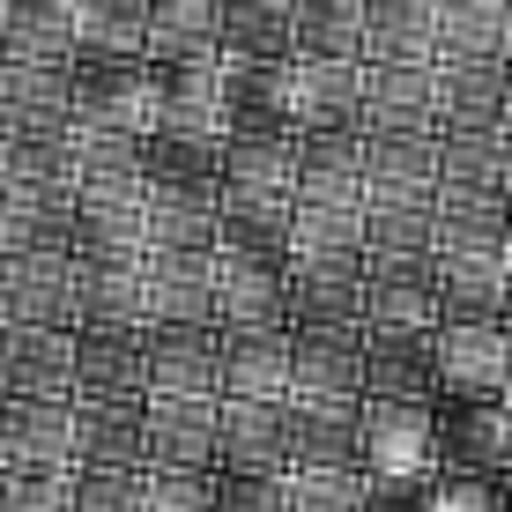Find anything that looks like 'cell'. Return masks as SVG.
Wrapping results in <instances>:
<instances>
[{"label": "cell", "mask_w": 512, "mask_h": 512, "mask_svg": "<svg viewBox=\"0 0 512 512\" xmlns=\"http://www.w3.org/2000/svg\"><path fill=\"white\" fill-rule=\"evenodd\" d=\"M67 119H82V127L97 134H156V119H164V67L156 60H75L67 67Z\"/></svg>", "instance_id": "6da1fadb"}, {"label": "cell", "mask_w": 512, "mask_h": 512, "mask_svg": "<svg viewBox=\"0 0 512 512\" xmlns=\"http://www.w3.org/2000/svg\"><path fill=\"white\" fill-rule=\"evenodd\" d=\"M431 386H438V401H505V386H512V327L438 320L431 327Z\"/></svg>", "instance_id": "7a4b0ae2"}, {"label": "cell", "mask_w": 512, "mask_h": 512, "mask_svg": "<svg viewBox=\"0 0 512 512\" xmlns=\"http://www.w3.org/2000/svg\"><path fill=\"white\" fill-rule=\"evenodd\" d=\"M0 468L8 475H75V394H8L0 401Z\"/></svg>", "instance_id": "3957f363"}, {"label": "cell", "mask_w": 512, "mask_h": 512, "mask_svg": "<svg viewBox=\"0 0 512 512\" xmlns=\"http://www.w3.org/2000/svg\"><path fill=\"white\" fill-rule=\"evenodd\" d=\"M208 327H290V282L268 253H208Z\"/></svg>", "instance_id": "277c9868"}, {"label": "cell", "mask_w": 512, "mask_h": 512, "mask_svg": "<svg viewBox=\"0 0 512 512\" xmlns=\"http://www.w3.org/2000/svg\"><path fill=\"white\" fill-rule=\"evenodd\" d=\"M357 475H431V401L357 394Z\"/></svg>", "instance_id": "5b68a950"}, {"label": "cell", "mask_w": 512, "mask_h": 512, "mask_svg": "<svg viewBox=\"0 0 512 512\" xmlns=\"http://www.w3.org/2000/svg\"><path fill=\"white\" fill-rule=\"evenodd\" d=\"M357 134H438V67L357 60Z\"/></svg>", "instance_id": "8992f818"}, {"label": "cell", "mask_w": 512, "mask_h": 512, "mask_svg": "<svg viewBox=\"0 0 512 512\" xmlns=\"http://www.w3.org/2000/svg\"><path fill=\"white\" fill-rule=\"evenodd\" d=\"M431 468L505 475L512 468V416H505V401H431Z\"/></svg>", "instance_id": "52a82bcc"}, {"label": "cell", "mask_w": 512, "mask_h": 512, "mask_svg": "<svg viewBox=\"0 0 512 512\" xmlns=\"http://www.w3.org/2000/svg\"><path fill=\"white\" fill-rule=\"evenodd\" d=\"M141 468H216V394H141Z\"/></svg>", "instance_id": "ba28073f"}, {"label": "cell", "mask_w": 512, "mask_h": 512, "mask_svg": "<svg viewBox=\"0 0 512 512\" xmlns=\"http://www.w3.org/2000/svg\"><path fill=\"white\" fill-rule=\"evenodd\" d=\"M364 327H438V253H364Z\"/></svg>", "instance_id": "9c48e42d"}, {"label": "cell", "mask_w": 512, "mask_h": 512, "mask_svg": "<svg viewBox=\"0 0 512 512\" xmlns=\"http://www.w3.org/2000/svg\"><path fill=\"white\" fill-rule=\"evenodd\" d=\"M364 327H290V401H357Z\"/></svg>", "instance_id": "30bf717a"}, {"label": "cell", "mask_w": 512, "mask_h": 512, "mask_svg": "<svg viewBox=\"0 0 512 512\" xmlns=\"http://www.w3.org/2000/svg\"><path fill=\"white\" fill-rule=\"evenodd\" d=\"M8 394H75V327H0V401Z\"/></svg>", "instance_id": "8fae6325"}, {"label": "cell", "mask_w": 512, "mask_h": 512, "mask_svg": "<svg viewBox=\"0 0 512 512\" xmlns=\"http://www.w3.org/2000/svg\"><path fill=\"white\" fill-rule=\"evenodd\" d=\"M149 327H75V394L82 401H141Z\"/></svg>", "instance_id": "7c38bea8"}, {"label": "cell", "mask_w": 512, "mask_h": 512, "mask_svg": "<svg viewBox=\"0 0 512 512\" xmlns=\"http://www.w3.org/2000/svg\"><path fill=\"white\" fill-rule=\"evenodd\" d=\"M290 327H364V260H282Z\"/></svg>", "instance_id": "4fadbf2b"}, {"label": "cell", "mask_w": 512, "mask_h": 512, "mask_svg": "<svg viewBox=\"0 0 512 512\" xmlns=\"http://www.w3.org/2000/svg\"><path fill=\"white\" fill-rule=\"evenodd\" d=\"M297 193V134H223L216 201H290Z\"/></svg>", "instance_id": "5bb4252c"}, {"label": "cell", "mask_w": 512, "mask_h": 512, "mask_svg": "<svg viewBox=\"0 0 512 512\" xmlns=\"http://www.w3.org/2000/svg\"><path fill=\"white\" fill-rule=\"evenodd\" d=\"M141 379H149V394H216V379H223V327H149Z\"/></svg>", "instance_id": "9a60e30c"}, {"label": "cell", "mask_w": 512, "mask_h": 512, "mask_svg": "<svg viewBox=\"0 0 512 512\" xmlns=\"http://www.w3.org/2000/svg\"><path fill=\"white\" fill-rule=\"evenodd\" d=\"M290 201L364 208V134H357V127L297 134V193H290Z\"/></svg>", "instance_id": "2e32d148"}, {"label": "cell", "mask_w": 512, "mask_h": 512, "mask_svg": "<svg viewBox=\"0 0 512 512\" xmlns=\"http://www.w3.org/2000/svg\"><path fill=\"white\" fill-rule=\"evenodd\" d=\"M438 201V134H364V208Z\"/></svg>", "instance_id": "e0dca14e"}, {"label": "cell", "mask_w": 512, "mask_h": 512, "mask_svg": "<svg viewBox=\"0 0 512 512\" xmlns=\"http://www.w3.org/2000/svg\"><path fill=\"white\" fill-rule=\"evenodd\" d=\"M223 401H290V327H231L223 334Z\"/></svg>", "instance_id": "ac0fdd59"}, {"label": "cell", "mask_w": 512, "mask_h": 512, "mask_svg": "<svg viewBox=\"0 0 512 512\" xmlns=\"http://www.w3.org/2000/svg\"><path fill=\"white\" fill-rule=\"evenodd\" d=\"M438 134H505V60H438Z\"/></svg>", "instance_id": "d6986e66"}, {"label": "cell", "mask_w": 512, "mask_h": 512, "mask_svg": "<svg viewBox=\"0 0 512 512\" xmlns=\"http://www.w3.org/2000/svg\"><path fill=\"white\" fill-rule=\"evenodd\" d=\"M171 134H231V67L216 60H171L164 67V119Z\"/></svg>", "instance_id": "ffe728a7"}, {"label": "cell", "mask_w": 512, "mask_h": 512, "mask_svg": "<svg viewBox=\"0 0 512 512\" xmlns=\"http://www.w3.org/2000/svg\"><path fill=\"white\" fill-rule=\"evenodd\" d=\"M438 320H512L505 253H438Z\"/></svg>", "instance_id": "44dd1931"}, {"label": "cell", "mask_w": 512, "mask_h": 512, "mask_svg": "<svg viewBox=\"0 0 512 512\" xmlns=\"http://www.w3.org/2000/svg\"><path fill=\"white\" fill-rule=\"evenodd\" d=\"M216 468L290 475V453H282V401H223L216 394Z\"/></svg>", "instance_id": "7402d4cb"}, {"label": "cell", "mask_w": 512, "mask_h": 512, "mask_svg": "<svg viewBox=\"0 0 512 512\" xmlns=\"http://www.w3.org/2000/svg\"><path fill=\"white\" fill-rule=\"evenodd\" d=\"M290 468H357V401H282Z\"/></svg>", "instance_id": "603a6c76"}, {"label": "cell", "mask_w": 512, "mask_h": 512, "mask_svg": "<svg viewBox=\"0 0 512 512\" xmlns=\"http://www.w3.org/2000/svg\"><path fill=\"white\" fill-rule=\"evenodd\" d=\"M290 127L297 134L357 127V60H305V52H290Z\"/></svg>", "instance_id": "cb8c5ba5"}, {"label": "cell", "mask_w": 512, "mask_h": 512, "mask_svg": "<svg viewBox=\"0 0 512 512\" xmlns=\"http://www.w3.org/2000/svg\"><path fill=\"white\" fill-rule=\"evenodd\" d=\"M141 52H149L156 67L216 60L223 52V0H149V8H141Z\"/></svg>", "instance_id": "d4e9b609"}, {"label": "cell", "mask_w": 512, "mask_h": 512, "mask_svg": "<svg viewBox=\"0 0 512 512\" xmlns=\"http://www.w3.org/2000/svg\"><path fill=\"white\" fill-rule=\"evenodd\" d=\"M357 60L438 67V0H364V52Z\"/></svg>", "instance_id": "484cf974"}, {"label": "cell", "mask_w": 512, "mask_h": 512, "mask_svg": "<svg viewBox=\"0 0 512 512\" xmlns=\"http://www.w3.org/2000/svg\"><path fill=\"white\" fill-rule=\"evenodd\" d=\"M364 394L438 401V386H431V334L423 327H364Z\"/></svg>", "instance_id": "4316f807"}, {"label": "cell", "mask_w": 512, "mask_h": 512, "mask_svg": "<svg viewBox=\"0 0 512 512\" xmlns=\"http://www.w3.org/2000/svg\"><path fill=\"white\" fill-rule=\"evenodd\" d=\"M216 171H223V134H141V179L164 193H193V201H216Z\"/></svg>", "instance_id": "83f0119b"}, {"label": "cell", "mask_w": 512, "mask_h": 512, "mask_svg": "<svg viewBox=\"0 0 512 512\" xmlns=\"http://www.w3.org/2000/svg\"><path fill=\"white\" fill-rule=\"evenodd\" d=\"M75 468H141V401L75 394Z\"/></svg>", "instance_id": "f1b7e54d"}, {"label": "cell", "mask_w": 512, "mask_h": 512, "mask_svg": "<svg viewBox=\"0 0 512 512\" xmlns=\"http://www.w3.org/2000/svg\"><path fill=\"white\" fill-rule=\"evenodd\" d=\"M0 60H15V67H75L67 0H8V23H0Z\"/></svg>", "instance_id": "f546056e"}, {"label": "cell", "mask_w": 512, "mask_h": 512, "mask_svg": "<svg viewBox=\"0 0 512 512\" xmlns=\"http://www.w3.org/2000/svg\"><path fill=\"white\" fill-rule=\"evenodd\" d=\"M141 8H149V0H67L75 60H134L141 52ZM141 60H149V52H141Z\"/></svg>", "instance_id": "4dcf8cb0"}, {"label": "cell", "mask_w": 512, "mask_h": 512, "mask_svg": "<svg viewBox=\"0 0 512 512\" xmlns=\"http://www.w3.org/2000/svg\"><path fill=\"white\" fill-rule=\"evenodd\" d=\"M282 260H364V208L290 201V245Z\"/></svg>", "instance_id": "1f68e13d"}, {"label": "cell", "mask_w": 512, "mask_h": 512, "mask_svg": "<svg viewBox=\"0 0 512 512\" xmlns=\"http://www.w3.org/2000/svg\"><path fill=\"white\" fill-rule=\"evenodd\" d=\"M290 52H305V60H357L364 52V0H297Z\"/></svg>", "instance_id": "d6a6232c"}, {"label": "cell", "mask_w": 512, "mask_h": 512, "mask_svg": "<svg viewBox=\"0 0 512 512\" xmlns=\"http://www.w3.org/2000/svg\"><path fill=\"white\" fill-rule=\"evenodd\" d=\"M505 208L498 193H438L431 216H438V253H498L505 245Z\"/></svg>", "instance_id": "836d02e7"}, {"label": "cell", "mask_w": 512, "mask_h": 512, "mask_svg": "<svg viewBox=\"0 0 512 512\" xmlns=\"http://www.w3.org/2000/svg\"><path fill=\"white\" fill-rule=\"evenodd\" d=\"M297 0H223V52L238 60H290Z\"/></svg>", "instance_id": "e575fe53"}, {"label": "cell", "mask_w": 512, "mask_h": 512, "mask_svg": "<svg viewBox=\"0 0 512 512\" xmlns=\"http://www.w3.org/2000/svg\"><path fill=\"white\" fill-rule=\"evenodd\" d=\"M438 193H498L505 201V134H438Z\"/></svg>", "instance_id": "d590c367"}, {"label": "cell", "mask_w": 512, "mask_h": 512, "mask_svg": "<svg viewBox=\"0 0 512 512\" xmlns=\"http://www.w3.org/2000/svg\"><path fill=\"white\" fill-rule=\"evenodd\" d=\"M505 0H438V60H498Z\"/></svg>", "instance_id": "8d00e7d4"}, {"label": "cell", "mask_w": 512, "mask_h": 512, "mask_svg": "<svg viewBox=\"0 0 512 512\" xmlns=\"http://www.w3.org/2000/svg\"><path fill=\"white\" fill-rule=\"evenodd\" d=\"M290 512H364L357 468H290Z\"/></svg>", "instance_id": "74e56055"}, {"label": "cell", "mask_w": 512, "mask_h": 512, "mask_svg": "<svg viewBox=\"0 0 512 512\" xmlns=\"http://www.w3.org/2000/svg\"><path fill=\"white\" fill-rule=\"evenodd\" d=\"M141 512H216V468H149Z\"/></svg>", "instance_id": "f35d334b"}, {"label": "cell", "mask_w": 512, "mask_h": 512, "mask_svg": "<svg viewBox=\"0 0 512 512\" xmlns=\"http://www.w3.org/2000/svg\"><path fill=\"white\" fill-rule=\"evenodd\" d=\"M149 468H75V512H141Z\"/></svg>", "instance_id": "ab89813d"}, {"label": "cell", "mask_w": 512, "mask_h": 512, "mask_svg": "<svg viewBox=\"0 0 512 512\" xmlns=\"http://www.w3.org/2000/svg\"><path fill=\"white\" fill-rule=\"evenodd\" d=\"M216 512H290V475L216 468Z\"/></svg>", "instance_id": "60d3db41"}, {"label": "cell", "mask_w": 512, "mask_h": 512, "mask_svg": "<svg viewBox=\"0 0 512 512\" xmlns=\"http://www.w3.org/2000/svg\"><path fill=\"white\" fill-rule=\"evenodd\" d=\"M431 512H505V475L438 468V475H431Z\"/></svg>", "instance_id": "b9f144b4"}, {"label": "cell", "mask_w": 512, "mask_h": 512, "mask_svg": "<svg viewBox=\"0 0 512 512\" xmlns=\"http://www.w3.org/2000/svg\"><path fill=\"white\" fill-rule=\"evenodd\" d=\"M8 512H75V475H8Z\"/></svg>", "instance_id": "7bdbcfd3"}, {"label": "cell", "mask_w": 512, "mask_h": 512, "mask_svg": "<svg viewBox=\"0 0 512 512\" xmlns=\"http://www.w3.org/2000/svg\"><path fill=\"white\" fill-rule=\"evenodd\" d=\"M431 475H364V512H431Z\"/></svg>", "instance_id": "ee69618b"}, {"label": "cell", "mask_w": 512, "mask_h": 512, "mask_svg": "<svg viewBox=\"0 0 512 512\" xmlns=\"http://www.w3.org/2000/svg\"><path fill=\"white\" fill-rule=\"evenodd\" d=\"M498 60L512 67V0H505V38H498Z\"/></svg>", "instance_id": "f6af8a7d"}, {"label": "cell", "mask_w": 512, "mask_h": 512, "mask_svg": "<svg viewBox=\"0 0 512 512\" xmlns=\"http://www.w3.org/2000/svg\"><path fill=\"white\" fill-rule=\"evenodd\" d=\"M498 253H505V275H512V208H505V245H498Z\"/></svg>", "instance_id": "bcb514c9"}, {"label": "cell", "mask_w": 512, "mask_h": 512, "mask_svg": "<svg viewBox=\"0 0 512 512\" xmlns=\"http://www.w3.org/2000/svg\"><path fill=\"white\" fill-rule=\"evenodd\" d=\"M505 201H512V134H505Z\"/></svg>", "instance_id": "7dc6e473"}, {"label": "cell", "mask_w": 512, "mask_h": 512, "mask_svg": "<svg viewBox=\"0 0 512 512\" xmlns=\"http://www.w3.org/2000/svg\"><path fill=\"white\" fill-rule=\"evenodd\" d=\"M505 134H512V67H505Z\"/></svg>", "instance_id": "c3c4849f"}, {"label": "cell", "mask_w": 512, "mask_h": 512, "mask_svg": "<svg viewBox=\"0 0 512 512\" xmlns=\"http://www.w3.org/2000/svg\"><path fill=\"white\" fill-rule=\"evenodd\" d=\"M505 512H512V468H505Z\"/></svg>", "instance_id": "681fc988"}, {"label": "cell", "mask_w": 512, "mask_h": 512, "mask_svg": "<svg viewBox=\"0 0 512 512\" xmlns=\"http://www.w3.org/2000/svg\"><path fill=\"white\" fill-rule=\"evenodd\" d=\"M0 512H8V475H0Z\"/></svg>", "instance_id": "f907efd6"}, {"label": "cell", "mask_w": 512, "mask_h": 512, "mask_svg": "<svg viewBox=\"0 0 512 512\" xmlns=\"http://www.w3.org/2000/svg\"><path fill=\"white\" fill-rule=\"evenodd\" d=\"M505 416H512V394H505Z\"/></svg>", "instance_id": "816d5d0a"}, {"label": "cell", "mask_w": 512, "mask_h": 512, "mask_svg": "<svg viewBox=\"0 0 512 512\" xmlns=\"http://www.w3.org/2000/svg\"><path fill=\"white\" fill-rule=\"evenodd\" d=\"M505 394H512V386H505Z\"/></svg>", "instance_id": "f5cc1de1"}]
</instances>
